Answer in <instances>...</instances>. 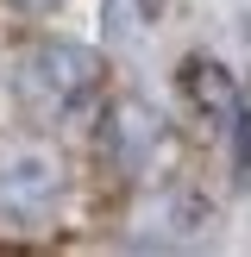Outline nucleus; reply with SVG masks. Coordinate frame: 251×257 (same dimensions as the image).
Masks as SVG:
<instances>
[{
	"instance_id": "obj_2",
	"label": "nucleus",
	"mask_w": 251,
	"mask_h": 257,
	"mask_svg": "<svg viewBox=\"0 0 251 257\" xmlns=\"http://www.w3.org/2000/svg\"><path fill=\"white\" fill-rule=\"evenodd\" d=\"M69 163L32 132L0 138V232H32L63 207Z\"/></svg>"
},
{
	"instance_id": "obj_3",
	"label": "nucleus",
	"mask_w": 251,
	"mask_h": 257,
	"mask_svg": "<svg viewBox=\"0 0 251 257\" xmlns=\"http://www.w3.org/2000/svg\"><path fill=\"white\" fill-rule=\"evenodd\" d=\"M94 151L107 176H145L163 151V113L145 94H107L94 107Z\"/></svg>"
},
{
	"instance_id": "obj_7",
	"label": "nucleus",
	"mask_w": 251,
	"mask_h": 257,
	"mask_svg": "<svg viewBox=\"0 0 251 257\" xmlns=\"http://www.w3.org/2000/svg\"><path fill=\"white\" fill-rule=\"evenodd\" d=\"M7 7H13V13H57L63 0H7Z\"/></svg>"
},
{
	"instance_id": "obj_1",
	"label": "nucleus",
	"mask_w": 251,
	"mask_h": 257,
	"mask_svg": "<svg viewBox=\"0 0 251 257\" xmlns=\"http://www.w3.org/2000/svg\"><path fill=\"white\" fill-rule=\"evenodd\" d=\"M25 94L50 119H88L107 100V63L82 38H38L25 50Z\"/></svg>"
},
{
	"instance_id": "obj_5",
	"label": "nucleus",
	"mask_w": 251,
	"mask_h": 257,
	"mask_svg": "<svg viewBox=\"0 0 251 257\" xmlns=\"http://www.w3.org/2000/svg\"><path fill=\"white\" fill-rule=\"evenodd\" d=\"M226 163H232V188L251 195V82H238L232 119H226Z\"/></svg>"
},
{
	"instance_id": "obj_6",
	"label": "nucleus",
	"mask_w": 251,
	"mask_h": 257,
	"mask_svg": "<svg viewBox=\"0 0 251 257\" xmlns=\"http://www.w3.org/2000/svg\"><path fill=\"white\" fill-rule=\"evenodd\" d=\"M132 13H138V19H145V25H157L163 13H170V0H132Z\"/></svg>"
},
{
	"instance_id": "obj_4",
	"label": "nucleus",
	"mask_w": 251,
	"mask_h": 257,
	"mask_svg": "<svg viewBox=\"0 0 251 257\" xmlns=\"http://www.w3.org/2000/svg\"><path fill=\"white\" fill-rule=\"evenodd\" d=\"M176 94H182V107L195 113L201 125H226L232 119V100H238V75L226 69L220 57H182Z\"/></svg>"
}]
</instances>
